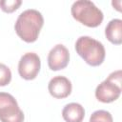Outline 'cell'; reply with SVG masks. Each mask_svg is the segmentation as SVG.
<instances>
[{
  "mask_svg": "<svg viewBox=\"0 0 122 122\" xmlns=\"http://www.w3.org/2000/svg\"><path fill=\"white\" fill-rule=\"evenodd\" d=\"M44 25V18L40 11L29 9L22 11L14 25L17 35L27 43L35 42Z\"/></svg>",
  "mask_w": 122,
  "mask_h": 122,
  "instance_id": "1",
  "label": "cell"
},
{
  "mask_svg": "<svg viewBox=\"0 0 122 122\" xmlns=\"http://www.w3.org/2000/svg\"><path fill=\"white\" fill-rule=\"evenodd\" d=\"M75 51L90 66H100L105 59L106 51L101 42L90 36H80L75 42Z\"/></svg>",
  "mask_w": 122,
  "mask_h": 122,
  "instance_id": "2",
  "label": "cell"
},
{
  "mask_svg": "<svg viewBox=\"0 0 122 122\" xmlns=\"http://www.w3.org/2000/svg\"><path fill=\"white\" fill-rule=\"evenodd\" d=\"M71 12L76 21L90 28L98 27L104 18L101 10L89 0L75 1L71 8Z\"/></svg>",
  "mask_w": 122,
  "mask_h": 122,
  "instance_id": "3",
  "label": "cell"
},
{
  "mask_svg": "<svg viewBox=\"0 0 122 122\" xmlns=\"http://www.w3.org/2000/svg\"><path fill=\"white\" fill-rule=\"evenodd\" d=\"M121 94V71H112L95 89V97L102 103H111Z\"/></svg>",
  "mask_w": 122,
  "mask_h": 122,
  "instance_id": "4",
  "label": "cell"
},
{
  "mask_svg": "<svg viewBox=\"0 0 122 122\" xmlns=\"http://www.w3.org/2000/svg\"><path fill=\"white\" fill-rule=\"evenodd\" d=\"M24 112L19 108L15 98L0 92V120L1 122H24Z\"/></svg>",
  "mask_w": 122,
  "mask_h": 122,
  "instance_id": "5",
  "label": "cell"
},
{
  "mask_svg": "<svg viewBox=\"0 0 122 122\" xmlns=\"http://www.w3.org/2000/svg\"><path fill=\"white\" fill-rule=\"evenodd\" d=\"M41 61L35 52H27L23 54L18 63L19 75L25 80L34 79L40 71Z\"/></svg>",
  "mask_w": 122,
  "mask_h": 122,
  "instance_id": "6",
  "label": "cell"
},
{
  "mask_svg": "<svg viewBox=\"0 0 122 122\" xmlns=\"http://www.w3.org/2000/svg\"><path fill=\"white\" fill-rule=\"evenodd\" d=\"M70 61L69 50L62 44L55 45L48 54V65L51 71L65 69Z\"/></svg>",
  "mask_w": 122,
  "mask_h": 122,
  "instance_id": "7",
  "label": "cell"
},
{
  "mask_svg": "<svg viewBox=\"0 0 122 122\" xmlns=\"http://www.w3.org/2000/svg\"><path fill=\"white\" fill-rule=\"evenodd\" d=\"M71 82L65 76L57 75L52 77L48 85L49 92L54 98L62 99L68 97L71 92Z\"/></svg>",
  "mask_w": 122,
  "mask_h": 122,
  "instance_id": "8",
  "label": "cell"
},
{
  "mask_svg": "<svg viewBox=\"0 0 122 122\" xmlns=\"http://www.w3.org/2000/svg\"><path fill=\"white\" fill-rule=\"evenodd\" d=\"M62 116L66 122H82L85 116V110L79 103H69L63 108Z\"/></svg>",
  "mask_w": 122,
  "mask_h": 122,
  "instance_id": "9",
  "label": "cell"
},
{
  "mask_svg": "<svg viewBox=\"0 0 122 122\" xmlns=\"http://www.w3.org/2000/svg\"><path fill=\"white\" fill-rule=\"evenodd\" d=\"M105 35L111 43L120 45L122 43V20L117 18L111 20L106 26Z\"/></svg>",
  "mask_w": 122,
  "mask_h": 122,
  "instance_id": "10",
  "label": "cell"
},
{
  "mask_svg": "<svg viewBox=\"0 0 122 122\" xmlns=\"http://www.w3.org/2000/svg\"><path fill=\"white\" fill-rule=\"evenodd\" d=\"M90 122H113V119L111 112L104 110H98L92 113Z\"/></svg>",
  "mask_w": 122,
  "mask_h": 122,
  "instance_id": "11",
  "label": "cell"
},
{
  "mask_svg": "<svg viewBox=\"0 0 122 122\" xmlns=\"http://www.w3.org/2000/svg\"><path fill=\"white\" fill-rule=\"evenodd\" d=\"M22 4L21 0H0V9L7 13L15 11Z\"/></svg>",
  "mask_w": 122,
  "mask_h": 122,
  "instance_id": "12",
  "label": "cell"
},
{
  "mask_svg": "<svg viewBox=\"0 0 122 122\" xmlns=\"http://www.w3.org/2000/svg\"><path fill=\"white\" fill-rule=\"evenodd\" d=\"M11 80V71L8 66L0 63V87L7 86Z\"/></svg>",
  "mask_w": 122,
  "mask_h": 122,
  "instance_id": "13",
  "label": "cell"
},
{
  "mask_svg": "<svg viewBox=\"0 0 122 122\" xmlns=\"http://www.w3.org/2000/svg\"><path fill=\"white\" fill-rule=\"evenodd\" d=\"M112 5L113 6V8H115V10H118V11H120L121 10V1L120 0H118V1H112Z\"/></svg>",
  "mask_w": 122,
  "mask_h": 122,
  "instance_id": "14",
  "label": "cell"
}]
</instances>
